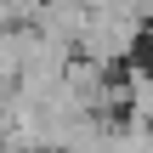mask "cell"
<instances>
[{
    "label": "cell",
    "instance_id": "7a4b0ae2",
    "mask_svg": "<svg viewBox=\"0 0 153 153\" xmlns=\"http://www.w3.org/2000/svg\"><path fill=\"white\" fill-rule=\"evenodd\" d=\"M108 153H153V125L148 119H114V136H108Z\"/></svg>",
    "mask_w": 153,
    "mask_h": 153
},
{
    "label": "cell",
    "instance_id": "6da1fadb",
    "mask_svg": "<svg viewBox=\"0 0 153 153\" xmlns=\"http://www.w3.org/2000/svg\"><path fill=\"white\" fill-rule=\"evenodd\" d=\"M136 45H142V23L125 17V11H91V23H85V34H79V57L97 62V68L125 62Z\"/></svg>",
    "mask_w": 153,
    "mask_h": 153
}]
</instances>
